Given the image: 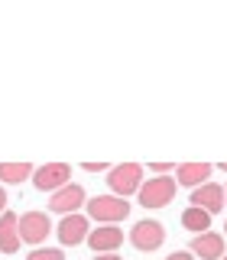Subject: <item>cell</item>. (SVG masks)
<instances>
[{
	"label": "cell",
	"mask_w": 227,
	"mask_h": 260,
	"mask_svg": "<svg viewBox=\"0 0 227 260\" xmlns=\"http://www.w3.org/2000/svg\"><path fill=\"white\" fill-rule=\"evenodd\" d=\"M149 169H153V173H156V176H169V173H172V162H149Z\"/></svg>",
	"instance_id": "obj_17"
},
{
	"label": "cell",
	"mask_w": 227,
	"mask_h": 260,
	"mask_svg": "<svg viewBox=\"0 0 227 260\" xmlns=\"http://www.w3.org/2000/svg\"><path fill=\"white\" fill-rule=\"evenodd\" d=\"M221 260H227V254H224V257H221Z\"/></svg>",
	"instance_id": "obj_25"
},
{
	"label": "cell",
	"mask_w": 227,
	"mask_h": 260,
	"mask_svg": "<svg viewBox=\"0 0 227 260\" xmlns=\"http://www.w3.org/2000/svg\"><path fill=\"white\" fill-rule=\"evenodd\" d=\"M68 179H71V166H68V162H46V166L32 169V185H36L39 192H49V195L65 189Z\"/></svg>",
	"instance_id": "obj_5"
},
{
	"label": "cell",
	"mask_w": 227,
	"mask_h": 260,
	"mask_svg": "<svg viewBox=\"0 0 227 260\" xmlns=\"http://www.w3.org/2000/svg\"><path fill=\"white\" fill-rule=\"evenodd\" d=\"M107 185H110V192L117 195V199H127V195L140 192L143 166H140V162H120V166H114L107 173Z\"/></svg>",
	"instance_id": "obj_2"
},
{
	"label": "cell",
	"mask_w": 227,
	"mask_h": 260,
	"mask_svg": "<svg viewBox=\"0 0 227 260\" xmlns=\"http://www.w3.org/2000/svg\"><path fill=\"white\" fill-rule=\"evenodd\" d=\"M182 228H185V231H192V234H205V231H211V215L192 205V208L182 211Z\"/></svg>",
	"instance_id": "obj_14"
},
{
	"label": "cell",
	"mask_w": 227,
	"mask_h": 260,
	"mask_svg": "<svg viewBox=\"0 0 227 260\" xmlns=\"http://www.w3.org/2000/svg\"><path fill=\"white\" fill-rule=\"evenodd\" d=\"M16 221H20V218L13 215V211H4V215H0V250H4V254H16V250H20V231H16Z\"/></svg>",
	"instance_id": "obj_13"
},
{
	"label": "cell",
	"mask_w": 227,
	"mask_h": 260,
	"mask_svg": "<svg viewBox=\"0 0 227 260\" xmlns=\"http://www.w3.org/2000/svg\"><path fill=\"white\" fill-rule=\"evenodd\" d=\"M221 169H224V173H227V162H221Z\"/></svg>",
	"instance_id": "obj_22"
},
{
	"label": "cell",
	"mask_w": 227,
	"mask_h": 260,
	"mask_svg": "<svg viewBox=\"0 0 227 260\" xmlns=\"http://www.w3.org/2000/svg\"><path fill=\"white\" fill-rule=\"evenodd\" d=\"M4 211H7V192L0 189V215H4Z\"/></svg>",
	"instance_id": "obj_20"
},
{
	"label": "cell",
	"mask_w": 227,
	"mask_h": 260,
	"mask_svg": "<svg viewBox=\"0 0 227 260\" xmlns=\"http://www.w3.org/2000/svg\"><path fill=\"white\" fill-rule=\"evenodd\" d=\"M88 173H101V169H107V162H85Z\"/></svg>",
	"instance_id": "obj_19"
},
{
	"label": "cell",
	"mask_w": 227,
	"mask_h": 260,
	"mask_svg": "<svg viewBox=\"0 0 227 260\" xmlns=\"http://www.w3.org/2000/svg\"><path fill=\"white\" fill-rule=\"evenodd\" d=\"M124 231H120L117 224H101L94 228L91 234H88V247L94 250V254H117V247L124 244Z\"/></svg>",
	"instance_id": "obj_8"
},
{
	"label": "cell",
	"mask_w": 227,
	"mask_h": 260,
	"mask_svg": "<svg viewBox=\"0 0 227 260\" xmlns=\"http://www.w3.org/2000/svg\"><path fill=\"white\" fill-rule=\"evenodd\" d=\"M88 234H91V228H88V218L81 215V211H75V215H65L59 228H55V238H59L65 247H75V244L88 241Z\"/></svg>",
	"instance_id": "obj_7"
},
{
	"label": "cell",
	"mask_w": 227,
	"mask_h": 260,
	"mask_svg": "<svg viewBox=\"0 0 227 260\" xmlns=\"http://www.w3.org/2000/svg\"><path fill=\"white\" fill-rule=\"evenodd\" d=\"M166 260H195V257L188 254V250H175V254H169Z\"/></svg>",
	"instance_id": "obj_18"
},
{
	"label": "cell",
	"mask_w": 227,
	"mask_h": 260,
	"mask_svg": "<svg viewBox=\"0 0 227 260\" xmlns=\"http://www.w3.org/2000/svg\"><path fill=\"white\" fill-rule=\"evenodd\" d=\"M130 244H133L136 250H143V254L159 250L162 244H166V228L159 221H153V218H143V221H136L133 231H130Z\"/></svg>",
	"instance_id": "obj_6"
},
{
	"label": "cell",
	"mask_w": 227,
	"mask_h": 260,
	"mask_svg": "<svg viewBox=\"0 0 227 260\" xmlns=\"http://www.w3.org/2000/svg\"><path fill=\"white\" fill-rule=\"evenodd\" d=\"M175 189H178V185H175L172 176H153L149 182L140 185L136 195H140V205L153 211V208H166L169 202L175 199Z\"/></svg>",
	"instance_id": "obj_1"
},
{
	"label": "cell",
	"mask_w": 227,
	"mask_h": 260,
	"mask_svg": "<svg viewBox=\"0 0 227 260\" xmlns=\"http://www.w3.org/2000/svg\"><path fill=\"white\" fill-rule=\"evenodd\" d=\"M224 234H227V224H224Z\"/></svg>",
	"instance_id": "obj_24"
},
{
	"label": "cell",
	"mask_w": 227,
	"mask_h": 260,
	"mask_svg": "<svg viewBox=\"0 0 227 260\" xmlns=\"http://www.w3.org/2000/svg\"><path fill=\"white\" fill-rule=\"evenodd\" d=\"M192 205L208 211V215H217V211L224 208V189L217 182H205L198 185V189H192Z\"/></svg>",
	"instance_id": "obj_10"
},
{
	"label": "cell",
	"mask_w": 227,
	"mask_h": 260,
	"mask_svg": "<svg viewBox=\"0 0 227 260\" xmlns=\"http://www.w3.org/2000/svg\"><path fill=\"white\" fill-rule=\"evenodd\" d=\"M211 179V166L208 162H182L175 166V185H185V189H198Z\"/></svg>",
	"instance_id": "obj_12"
},
{
	"label": "cell",
	"mask_w": 227,
	"mask_h": 260,
	"mask_svg": "<svg viewBox=\"0 0 227 260\" xmlns=\"http://www.w3.org/2000/svg\"><path fill=\"white\" fill-rule=\"evenodd\" d=\"M26 260H65V254L59 247H36Z\"/></svg>",
	"instance_id": "obj_16"
},
{
	"label": "cell",
	"mask_w": 227,
	"mask_h": 260,
	"mask_svg": "<svg viewBox=\"0 0 227 260\" xmlns=\"http://www.w3.org/2000/svg\"><path fill=\"white\" fill-rule=\"evenodd\" d=\"M224 205H227V189H224Z\"/></svg>",
	"instance_id": "obj_23"
},
{
	"label": "cell",
	"mask_w": 227,
	"mask_h": 260,
	"mask_svg": "<svg viewBox=\"0 0 227 260\" xmlns=\"http://www.w3.org/2000/svg\"><path fill=\"white\" fill-rule=\"evenodd\" d=\"M88 215L101 224H117L130 215V205L127 199H117V195H94L88 199Z\"/></svg>",
	"instance_id": "obj_3"
},
{
	"label": "cell",
	"mask_w": 227,
	"mask_h": 260,
	"mask_svg": "<svg viewBox=\"0 0 227 260\" xmlns=\"http://www.w3.org/2000/svg\"><path fill=\"white\" fill-rule=\"evenodd\" d=\"M188 254L192 257H201V260H221L224 257V234H214V231L195 234Z\"/></svg>",
	"instance_id": "obj_11"
},
{
	"label": "cell",
	"mask_w": 227,
	"mask_h": 260,
	"mask_svg": "<svg viewBox=\"0 0 227 260\" xmlns=\"http://www.w3.org/2000/svg\"><path fill=\"white\" fill-rule=\"evenodd\" d=\"M81 205H85V189L75 182H68L65 189L52 192V199H49V211H59V215H75Z\"/></svg>",
	"instance_id": "obj_9"
},
{
	"label": "cell",
	"mask_w": 227,
	"mask_h": 260,
	"mask_svg": "<svg viewBox=\"0 0 227 260\" xmlns=\"http://www.w3.org/2000/svg\"><path fill=\"white\" fill-rule=\"evenodd\" d=\"M32 176V166L29 162H0V182H10V185H20Z\"/></svg>",
	"instance_id": "obj_15"
},
{
	"label": "cell",
	"mask_w": 227,
	"mask_h": 260,
	"mask_svg": "<svg viewBox=\"0 0 227 260\" xmlns=\"http://www.w3.org/2000/svg\"><path fill=\"white\" fill-rule=\"evenodd\" d=\"M94 260H120V257H117V254H97Z\"/></svg>",
	"instance_id": "obj_21"
},
{
	"label": "cell",
	"mask_w": 227,
	"mask_h": 260,
	"mask_svg": "<svg viewBox=\"0 0 227 260\" xmlns=\"http://www.w3.org/2000/svg\"><path fill=\"white\" fill-rule=\"evenodd\" d=\"M16 231H20L23 244L39 247V244L52 234V221H49L46 211H26V215H20V221H16Z\"/></svg>",
	"instance_id": "obj_4"
}]
</instances>
